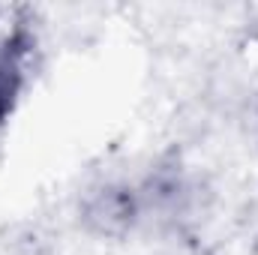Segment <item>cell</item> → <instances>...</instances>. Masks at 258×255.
Wrapping results in <instances>:
<instances>
[{
	"mask_svg": "<svg viewBox=\"0 0 258 255\" xmlns=\"http://www.w3.org/2000/svg\"><path fill=\"white\" fill-rule=\"evenodd\" d=\"M21 87V51L12 39H0V117L12 111Z\"/></svg>",
	"mask_w": 258,
	"mask_h": 255,
	"instance_id": "cell-1",
	"label": "cell"
}]
</instances>
